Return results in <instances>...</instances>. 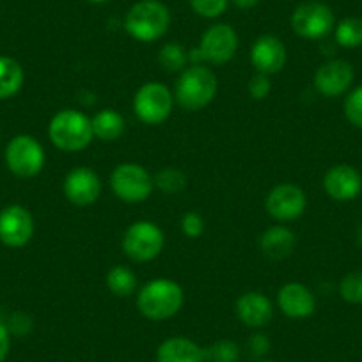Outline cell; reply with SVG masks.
Here are the masks:
<instances>
[{
  "label": "cell",
  "instance_id": "obj_1",
  "mask_svg": "<svg viewBox=\"0 0 362 362\" xmlns=\"http://www.w3.org/2000/svg\"><path fill=\"white\" fill-rule=\"evenodd\" d=\"M217 76L204 64H192L177 76L174 102L189 112H197L214 102L217 95Z\"/></svg>",
  "mask_w": 362,
  "mask_h": 362
},
{
  "label": "cell",
  "instance_id": "obj_2",
  "mask_svg": "<svg viewBox=\"0 0 362 362\" xmlns=\"http://www.w3.org/2000/svg\"><path fill=\"white\" fill-rule=\"evenodd\" d=\"M185 302L183 288L170 279H155L142 286L137 295V308L142 316L153 322H163L180 313Z\"/></svg>",
  "mask_w": 362,
  "mask_h": 362
},
{
  "label": "cell",
  "instance_id": "obj_3",
  "mask_svg": "<svg viewBox=\"0 0 362 362\" xmlns=\"http://www.w3.org/2000/svg\"><path fill=\"white\" fill-rule=\"evenodd\" d=\"M48 137L52 144L66 153L86 149L95 139L93 123L83 112L75 109L59 110L48 124Z\"/></svg>",
  "mask_w": 362,
  "mask_h": 362
},
{
  "label": "cell",
  "instance_id": "obj_4",
  "mask_svg": "<svg viewBox=\"0 0 362 362\" xmlns=\"http://www.w3.org/2000/svg\"><path fill=\"white\" fill-rule=\"evenodd\" d=\"M170 25V13L160 0H141L130 8L124 29L141 43H153L165 36Z\"/></svg>",
  "mask_w": 362,
  "mask_h": 362
},
{
  "label": "cell",
  "instance_id": "obj_5",
  "mask_svg": "<svg viewBox=\"0 0 362 362\" xmlns=\"http://www.w3.org/2000/svg\"><path fill=\"white\" fill-rule=\"evenodd\" d=\"M238 50V34L228 23H215L204 30L197 50L189 54V61L194 64L210 62V64H226L235 57Z\"/></svg>",
  "mask_w": 362,
  "mask_h": 362
},
{
  "label": "cell",
  "instance_id": "obj_6",
  "mask_svg": "<svg viewBox=\"0 0 362 362\" xmlns=\"http://www.w3.org/2000/svg\"><path fill=\"white\" fill-rule=\"evenodd\" d=\"M110 187L117 199L124 203H142L148 199L155 187L151 174L139 163H119L110 174Z\"/></svg>",
  "mask_w": 362,
  "mask_h": 362
},
{
  "label": "cell",
  "instance_id": "obj_7",
  "mask_svg": "<svg viewBox=\"0 0 362 362\" xmlns=\"http://www.w3.org/2000/svg\"><path fill=\"white\" fill-rule=\"evenodd\" d=\"M174 107V96L169 87L160 82H148L134 96V112L144 124H162L169 119Z\"/></svg>",
  "mask_w": 362,
  "mask_h": 362
},
{
  "label": "cell",
  "instance_id": "obj_8",
  "mask_svg": "<svg viewBox=\"0 0 362 362\" xmlns=\"http://www.w3.org/2000/svg\"><path fill=\"white\" fill-rule=\"evenodd\" d=\"M165 245L162 229L149 221H137L124 231L123 250L132 261L146 263L158 256Z\"/></svg>",
  "mask_w": 362,
  "mask_h": 362
},
{
  "label": "cell",
  "instance_id": "obj_9",
  "mask_svg": "<svg viewBox=\"0 0 362 362\" xmlns=\"http://www.w3.org/2000/svg\"><path fill=\"white\" fill-rule=\"evenodd\" d=\"M6 163L15 176H37L45 165L43 146L33 135H16L6 148Z\"/></svg>",
  "mask_w": 362,
  "mask_h": 362
},
{
  "label": "cell",
  "instance_id": "obj_10",
  "mask_svg": "<svg viewBox=\"0 0 362 362\" xmlns=\"http://www.w3.org/2000/svg\"><path fill=\"white\" fill-rule=\"evenodd\" d=\"M334 13L318 0H309L298 6L291 15V29L304 40H322L334 29Z\"/></svg>",
  "mask_w": 362,
  "mask_h": 362
},
{
  "label": "cell",
  "instance_id": "obj_11",
  "mask_svg": "<svg viewBox=\"0 0 362 362\" xmlns=\"http://www.w3.org/2000/svg\"><path fill=\"white\" fill-rule=\"evenodd\" d=\"M308 206V197L300 187L293 183H281L268 192L264 208L276 221L290 222L300 217Z\"/></svg>",
  "mask_w": 362,
  "mask_h": 362
},
{
  "label": "cell",
  "instance_id": "obj_12",
  "mask_svg": "<svg viewBox=\"0 0 362 362\" xmlns=\"http://www.w3.org/2000/svg\"><path fill=\"white\" fill-rule=\"evenodd\" d=\"M34 236V218L22 204H9L0 211V242L11 249L25 247Z\"/></svg>",
  "mask_w": 362,
  "mask_h": 362
},
{
  "label": "cell",
  "instance_id": "obj_13",
  "mask_svg": "<svg viewBox=\"0 0 362 362\" xmlns=\"http://www.w3.org/2000/svg\"><path fill=\"white\" fill-rule=\"evenodd\" d=\"M62 192L66 199L75 206H89L98 201L102 194V181L98 174L89 167H75L66 174Z\"/></svg>",
  "mask_w": 362,
  "mask_h": 362
},
{
  "label": "cell",
  "instance_id": "obj_14",
  "mask_svg": "<svg viewBox=\"0 0 362 362\" xmlns=\"http://www.w3.org/2000/svg\"><path fill=\"white\" fill-rule=\"evenodd\" d=\"M354 82V68L346 61L332 59L318 68L315 75V87L325 98H337L350 89Z\"/></svg>",
  "mask_w": 362,
  "mask_h": 362
},
{
  "label": "cell",
  "instance_id": "obj_15",
  "mask_svg": "<svg viewBox=\"0 0 362 362\" xmlns=\"http://www.w3.org/2000/svg\"><path fill=\"white\" fill-rule=\"evenodd\" d=\"M250 62L261 75H276L286 64V47L277 36H259L250 48Z\"/></svg>",
  "mask_w": 362,
  "mask_h": 362
},
{
  "label": "cell",
  "instance_id": "obj_16",
  "mask_svg": "<svg viewBox=\"0 0 362 362\" xmlns=\"http://www.w3.org/2000/svg\"><path fill=\"white\" fill-rule=\"evenodd\" d=\"M323 189L332 199L351 201L361 192L362 176L355 167L339 163L327 170L325 177H323Z\"/></svg>",
  "mask_w": 362,
  "mask_h": 362
},
{
  "label": "cell",
  "instance_id": "obj_17",
  "mask_svg": "<svg viewBox=\"0 0 362 362\" xmlns=\"http://www.w3.org/2000/svg\"><path fill=\"white\" fill-rule=\"evenodd\" d=\"M277 304L281 311L293 320L309 318L316 309V298L313 291L302 283H288L277 293Z\"/></svg>",
  "mask_w": 362,
  "mask_h": 362
},
{
  "label": "cell",
  "instance_id": "obj_18",
  "mask_svg": "<svg viewBox=\"0 0 362 362\" xmlns=\"http://www.w3.org/2000/svg\"><path fill=\"white\" fill-rule=\"evenodd\" d=\"M236 315L242 320L243 325L261 329L270 323L274 316V308L267 295L261 291H247L236 300Z\"/></svg>",
  "mask_w": 362,
  "mask_h": 362
},
{
  "label": "cell",
  "instance_id": "obj_19",
  "mask_svg": "<svg viewBox=\"0 0 362 362\" xmlns=\"http://www.w3.org/2000/svg\"><path fill=\"white\" fill-rule=\"evenodd\" d=\"M156 362H206V354L196 341L176 336L160 344Z\"/></svg>",
  "mask_w": 362,
  "mask_h": 362
},
{
  "label": "cell",
  "instance_id": "obj_20",
  "mask_svg": "<svg viewBox=\"0 0 362 362\" xmlns=\"http://www.w3.org/2000/svg\"><path fill=\"white\" fill-rule=\"evenodd\" d=\"M297 245V236L284 226H274L261 235V252L270 259H284L293 252Z\"/></svg>",
  "mask_w": 362,
  "mask_h": 362
},
{
  "label": "cell",
  "instance_id": "obj_21",
  "mask_svg": "<svg viewBox=\"0 0 362 362\" xmlns=\"http://www.w3.org/2000/svg\"><path fill=\"white\" fill-rule=\"evenodd\" d=\"M93 132L95 137L100 139L102 142H114L124 134L127 130V121L121 116L117 110L114 109H103L96 114L93 119Z\"/></svg>",
  "mask_w": 362,
  "mask_h": 362
},
{
  "label": "cell",
  "instance_id": "obj_22",
  "mask_svg": "<svg viewBox=\"0 0 362 362\" xmlns=\"http://www.w3.org/2000/svg\"><path fill=\"white\" fill-rule=\"evenodd\" d=\"M25 82V73L16 59L0 55V100L18 95Z\"/></svg>",
  "mask_w": 362,
  "mask_h": 362
},
{
  "label": "cell",
  "instance_id": "obj_23",
  "mask_svg": "<svg viewBox=\"0 0 362 362\" xmlns=\"http://www.w3.org/2000/svg\"><path fill=\"white\" fill-rule=\"evenodd\" d=\"M105 283L110 293L119 298H127L137 291V277L130 268L123 267V264H116L114 268H110Z\"/></svg>",
  "mask_w": 362,
  "mask_h": 362
},
{
  "label": "cell",
  "instance_id": "obj_24",
  "mask_svg": "<svg viewBox=\"0 0 362 362\" xmlns=\"http://www.w3.org/2000/svg\"><path fill=\"white\" fill-rule=\"evenodd\" d=\"M158 62L163 71L181 73L189 64V54L180 43H167L160 48Z\"/></svg>",
  "mask_w": 362,
  "mask_h": 362
},
{
  "label": "cell",
  "instance_id": "obj_25",
  "mask_svg": "<svg viewBox=\"0 0 362 362\" xmlns=\"http://www.w3.org/2000/svg\"><path fill=\"white\" fill-rule=\"evenodd\" d=\"M337 45L344 48H355L362 45V20L344 18L336 27Z\"/></svg>",
  "mask_w": 362,
  "mask_h": 362
},
{
  "label": "cell",
  "instance_id": "obj_26",
  "mask_svg": "<svg viewBox=\"0 0 362 362\" xmlns=\"http://www.w3.org/2000/svg\"><path fill=\"white\" fill-rule=\"evenodd\" d=\"M155 185L162 190L163 194H173L181 192V190L187 187V176L181 173L180 169H174V167H165V169L160 170L155 176Z\"/></svg>",
  "mask_w": 362,
  "mask_h": 362
},
{
  "label": "cell",
  "instance_id": "obj_27",
  "mask_svg": "<svg viewBox=\"0 0 362 362\" xmlns=\"http://www.w3.org/2000/svg\"><path fill=\"white\" fill-rule=\"evenodd\" d=\"M206 361L210 362H236L240 358V348L235 341L221 339L211 346L204 348Z\"/></svg>",
  "mask_w": 362,
  "mask_h": 362
},
{
  "label": "cell",
  "instance_id": "obj_28",
  "mask_svg": "<svg viewBox=\"0 0 362 362\" xmlns=\"http://www.w3.org/2000/svg\"><path fill=\"white\" fill-rule=\"evenodd\" d=\"M339 293L350 304L362 302V272H351L343 277L339 284Z\"/></svg>",
  "mask_w": 362,
  "mask_h": 362
},
{
  "label": "cell",
  "instance_id": "obj_29",
  "mask_svg": "<svg viewBox=\"0 0 362 362\" xmlns=\"http://www.w3.org/2000/svg\"><path fill=\"white\" fill-rule=\"evenodd\" d=\"M194 13L203 18H218L228 9L229 0H189Z\"/></svg>",
  "mask_w": 362,
  "mask_h": 362
},
{
  "label": "cell",
  "instance_id": "obj_30",
  "mask_svg": "<svg viewBox=\"0 0 362 362\" xmlns=\"http://www.w3.org/2000/svg\"><path fill=\"white\" fill-rule=\"evenodd\" d=\"M344 114L346 119L355 127L362 128V86L357 87L344 100Z\"/></svg>",
  "mask_w": 362,
  "mask_h": 362
},
{
  "label": "cell",
  "instance_id": "obj_31",
  "mask_svg": "<svg viewBox=\"0 0 362 362\" xmlns=\"http://www.w3.org/2000/svg\"><path fill=\"white\" fill-rule=\"evenodd\" d=\"M181 229L189 238H199L204 231V221L197 211H189L181 218Z\"/></svg>",
  "mask_w": 362,
  "mask_h": 362
},
{
  "label": "cell",
  "instance_id": "obj_32",
  "mask_svg": "<svg viewBox=\"0 0 362 362\" xmlns=\"http://www.w3.org/2000/svg\"><path fill=\"white\" fill-rule=\"evenodd\" d=\"M270 80H268L267 75H261V73L254 75L252 78L249 80V83H247V90H249L250 98L254 100H264L270 95Z\"/></svg>",
  "mask_w": 362,
  "mask_h": 362
},
{
  "label": "cell",
  "instance_id": "obj_33",
  "mask_svg": "<svg viewBox=\"0 0 362 362\" xmlns=\"http://www.w3.org/2000/svg\"><path fill=\"white\" fill-rule=\"evenodd\" d=\"M9 332L16 334V336H23V334H29L33 329V320L25 313H15L11 316V322H9Z\"/></svg>",
  "mask_w": 362,
  "mask_h": 362
},
{
  "label": "cell",
  "instance_id": "obj_34",
  "mask_svg": "<svg viewBox=\"0 0 362 362\" xmlns=\"http://www.w3.org/2000/svg\"><path fill=\"white\" fill-rule=\"evenodd\" d=\"M249 350L254 357H263L270 350V339L263 334H256L249 339Z\"/></svg>",
  "mask_w": 362,
  "mask_h": 362
},
{
  "label": "cell",
  "instance_id": "obj_35",
  "mask_svg": "<svg viewBox=\"0 0 362 362\" xmlns=\"http://www.w3.org/2000/svg\"><path fill=\"white\" fill-rule=\"evenodd\" d=\"M9 350H11V332L4 323H0V362L8 358Z\"/></svg>",
  "mask_w": 362,
  "mask_h": 362
},
{
  "label": "cell",
  "instance_id": "obj_36",
  "mask_svg": "<svg viewBox=\"0 0 362 362\" xmlns=\"http://www.w3.org/2000/svg\"><path fill=\"white\" fill-rule=\"evenodd\" d=\"M261 0H233V4L240 9H252L259 4Z\"/></svg>",
  "mask_w": 362,
  "mask_h": 362
},
{
  "label": "cell",
  "instance_id": "obj_37",
  "mask_svg": "<svg viewBox=\"0 0 362 362\" xmlns=\"http://www.w3.org/2000/svg\"><path fill=\"white\" fill-rule=\"evenodd\" d=\"M86 2H89V4H107L110 0H86Z\"/></svg>",
  "mask_w": 362,
  "mask_h": 362
},
{
  "label": "cell",
  "instance_id": "obj_38",
  "mask_svg": "<svg viewBox=\"0 0 362 362\" xmlns=\"http://www.w3.org/2000/svg\"><path fill=\"white\" fill-rule=\"evenodd\" d=\"M358 240H361V243H362V228H361V231H358Z\"/></svg>",
  "mask_w": 362,
  "mask_h": 362
},
{
  "label": "cell",
  "instance_id": "obj_39",
  "mask_svg": "<svg viewBox=\"0 0 362 362\" xmlns=\"http://www.w3.org/2000/svg\"><path fill=\"white\" fill-rule=\"evenodd\" d=\"M259 362H274V361H259Z\"/></svg>",
  "mask_w": 362,
  "mask_h": 362
}]
</instances>
